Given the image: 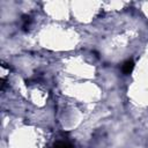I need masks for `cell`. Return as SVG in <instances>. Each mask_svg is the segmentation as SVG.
<instances>
[{
    "instance_id": "obj_5",
    "label": "cell",
    "mask_w": 148,
    "mask_h": 148,
    "mask_svg": "<svg viewBox=\"0 0 148 148\" xmlns=\"http://www.w3.org/2000/svg\"><path fill=\"white\" fill-rule=\"evenodd\" d=\"M43 14L46 21L68 23L71 18V2L66 1H47L43 2Z\"/></svg>"
},
{
    "instance_id": "obj_6",
    "label": "cell",
    "mask_w": 148,
    "mask_h": 148,
    "mask_svg": "<svg viewBox=\"0 0 148 148\" xmlns=\"http://www.w3.org/2000/svg\"><path fill=\"white\" fill-rule=\"evenodd\" d=\"M139 6H140V12H141L142 16H143L146 20H148V1H146V2H140Z\"/></svg>"
},
{
    "instance_id": "obj_1",
    "label": "cell",
    "mask_w": 148,
    "mask_h": 148,
    "mask_svg": "<svg viewBox=\"0 0 148 148\" xmlns=\"http://www.w3.org/2000/svg\"><path fill=\"white\" fill-rule=\"evenodd\" d=\"M82 30L74 24L46 21L38 25L34 34L37 46L51 53L67 56L74 53L83 44Z\"/></svg>"
},
{
    "instance_id": "obj_3",
    "label": "cell",
    "mask_w": 148,
    "mask_h": 148,
    "mask_svg": "<svg viewBox=\"0 0 148 148\" xmlns=\"http://www.w3.org/2000/svg\"><path fill=\"white\" fill-rule=\"evenodd\" d=\"M59 66L61 75L73 80H98L99 77L97 65L84 54L62 56Z\"/></svg>"
},
{
    "instance_id": "obj_2",
    "label": "cell",
    "mask_w": 148,
    "mask_h": 148,
    "mask_svg": "<svg viewBox=\"0 0 148 148\" xmlns=\"http://www.w3.org/2000/svg\"><path fill=\"white\" fill-rule=\"evenodd\" d=\"M6 131L7 148H44L47 141L45 128L35 123L15 124Z\"/></svg>"
},
{
    "instance_id": "obj_4",
    "label": "cell",
    "mask_w": 148,
    "mask_h": 148,
    "mask_svg": "<svg viewBox=\"0 0 148 148\" xmlns=\"http://www.w3.org/2000/svg\"><path fill=\"white\" fill-rule=\"evenodd\" d=\"M103 13L102 2L98 1H73L71 2V18L77 27L92 24Z\"/></svg>"
}]
</instances>
